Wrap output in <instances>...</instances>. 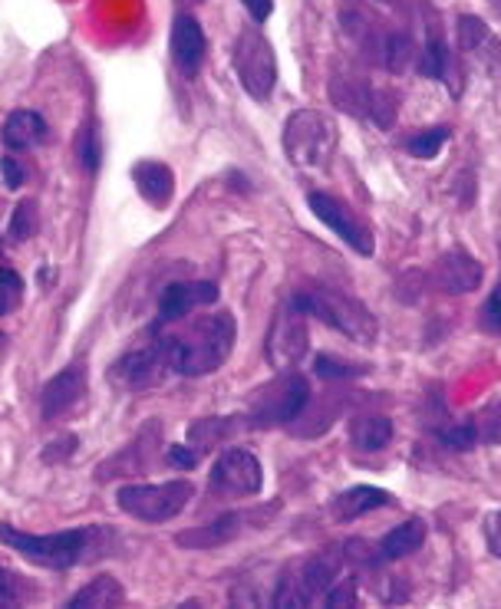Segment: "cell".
<instances>
[{
	"mask_svg": "<svg viewBox=\"0 0 501 609\" xmlns=\"http://www.w3.org/2000/svg\"><path fill=\"white\" fill-rule=\"evenodd\" d=\"M237 336V323L228 310H215L189 320L176 333H162L155 342L172 373L182 376H208L224 366Z\"/></svg>",
	"mask_w": 501,
	"mask_h": 609,
	"instance_id": "1",
	"label": "cell"
},
{
	"mask_svg": "<svg viewBox=\"0 0 501 609\" xmlns=\"http://www.w3.org/2000/svg\"><path fill=\"white\" fill-rule=\"evenodd\" d=\"M106 541H113V531L106 528H69L56 534H27L11 524H0V544H8L30 563L66 570L76 563H87L106 550Z\"/></svg>",
	"mask_w": 501,
	"mask_h": 609,
	"instance_id": "2",
	"label": "cell"
},
{
	"mask_svg": "<svg viewBox=\"0 0 501 609\" xmlns=\"http://www.w3.org/2000/svg\"><path fill=\"white\" fill-rule=\"evenodd\" d=\"M341 24H344V34L357 43V50L386 66L389 73H402L415 56V47L412 40L396 30L389 21H383L373 8H367L363 0H344L341 4Z\"/></svg>",
	"mask_w": 501,
	"mask_h": 609,
	"instance_id": "3",
	"label": "cell"
},
{
	"mask_svg": "<svg viewBox=\"0 0 501 609\" xmlns=\"http://www.w3.org/2000/svg\"><path fill=\"white\" fill-rule=\"evenodd\" d=\"M291 303L297 310H304L307 316H317L320 323H326L330 329L344 333L347 339L360 342V346H370L376 342V316L354 297L341 294V290H326V287H317V290H300L291 297Z\"/></svg>",
	"mask_w": 501,
	"mask_h": 609,
	"instance_id": "4",
	"label": "cell"
},
{
	"mask_svg": "<svg viewBox=\"0 0 501 609\" xmlns=\"http://www.w3.org/2000/svg\"><path fill=\"white\" fill-rule=\"evenodd\" d=\"M337 142H341L337 122H333L326 113L297 109L284 122V152L297 168L326 171L333 155H337Z\"/></svg>",
	"mask_w": 501,
	"mask_h": 609,
	"instance_id": "5",
	"label": "cell"
},
{
	"mask_svg": "<svg viewBox=\"0 0 501 609\" xmlns=\"http://www.w3.org/2000/svg\"><path fill=\"white\" fill-rule=\"evenodd\" d=\"M195 497V484L189 478L162 481V484H123L116 491V504L145 524H162V520L179 517L189 501Z\"/></svg>",
	"mask_w": 501,
	"mask_h": 609,
	"instance_id": "6",
	"label": "cell"
},
{
	"mask_svg": "<svg viewBox=\"0 0 501 609\" xmlns=\"http://www.w3.org/2000/svg\"><path fill=\"white\" fill-rule=\"evenodd\" d=\"M234 69L251 100H271L278 86V56L271 40L258 27H244L234 40Z\"/></svg>",
	"mask_w": 501,
	"mask_h": 609,
	"instance_id": "7",
	"label": "cell"
},
{
	"mask_svg": "<svg viewBox=\"0 0 501 609\" xmlns=\"http://www.w3.org/2000/svg\"><path fill=\"white\" fill-rule=\"evenodd\" d=\"M330 100L344 113H350L357 119H373L376 126H389V119L399 109V103L389 90H383V86H376L357 73H333L330 76Z\"/></svg>",
	"mask_w": 501,
	"mask_h": 609,
	"instance_id": "8",
	"label": "cell"
},
{
	"mask_svg": "<svg viewBox=\"0 0 501 609\" xmlns=\"http://www.w3.org/2000/svg\"><path fill=\"white\" fill-rule=\"evenodd\" d=\"M310 402V386L304 376L297 373H287L281 379H274L271 386H265L255 402H251V412H247V422L255 428H274V425H287L294 422L304 405Z\"/></svg>",
	"mask_w": 501,
	"mask_h": 609,
	"instance_id": "9",
	"label": "cell"
},
{
	"mask_svg": "<svg viewBox=\"0 0 501 609\" xmlns=\"http://www.w3.org/2000/svg\"><path fill=\"white\" fill-rule=\"evenodd\" d=\"M265 484L261 462L247 449H224L211 468V491L228 497H251Z\"/></svg>",
	"mask_w": 501,
	"mask_h": 609,
	"instance_id": "10",
	"label": "cell"
},
{
	"mask_svg": "<svg viewBox=\"0 0 501 609\" xmlns=\"http://www.w3.org/2000/svg\"><path fill=\"white\" fill-rule=\"evenodd\" d=\"M307 205H310V211H313L333 234H337L341 241H347L360 257H370V254H373L376 241H373L370 224H363L344 202H337V198L326 195V192H310V195H307Z\"/></svg>",
	"mask_w": 501,
	"mask_h": 609,
	"instance_id": "11",
	"label": "cell"
},
{
	"mask_svg": "<svg viewBox=\"0 0 501 609\" xmlns=\"http://www.w3.org/2000/svg\"><path fill=\"white\" fill-rule=\"evenodd\" d=\"M307 313L297 310L294 303H287L278 320H274V329H271V339H268V360L274 370L287 373V366H297V360L307 353Z\"/></svg>",
	"mask_w": 501,
	"mask_h": 609,
	"instance_id": "12",
	"label": "cell"
},
{
	"mask_svg": "<svg viewBox=\"0 0 501 609\" xmlns=\"http://www.w3.org/2000/svg\"><path fill=\"white\" fill-rule=\"evenodd\" d=\"M218 300V287L208 281H192V284H172L165 287L158 297V323H176L192 316L202 307H211Z\"/></svg>",
	"mask_w": 501,
	"mask_h": 609,
	"instance_id": "13",
	"label": "cell"
},
{
	"mask_svg": "<svg viewBox=\"0 0 501 609\" xmlns=\"http://www.w3.org/2000/svg\"><path fill=\"white\" fill-rule=\"evenodd\" d=\"M82 392H87V366L82 363H69L66 370H60L40 392V412L43 418H60L63 412H69Z\"/></svg>",
	"mask_w": 501,
	"mask_h": 609,
	"instance_id": "14",
	"label": "cell"
},
{
	"mask_svg": "<svg viewBox=\"0 0 501 609\" xmlns=\"http://www.w3.org/2000/svg\"><path fill=\"white\" fill-rule=\"evenodd\" d=\"M165 370H169V363H165V357H162V350H158V342L126 353V357L113 366L116 379H119L126 389H149V386L162 383V373H165Z\"/></svg>",
	"mask_w": 501,
	"mask_h": 609,
	"instance_id": "15",
	"label": "cell"
},
{
	"mask_svg": "<svg viewBox=\"0 0 501 609\" xmlns=\"http://www.w3.org/2000/svg\"><path fill=\"white\" fill-rule=\"evenodd\" d=\"M169 50H172V63L179 66L182 76H195L202 69V63H205V30L198 27L195 17H189V14L176 17Z\"/></svg>",
	"mask_w": 501,
	"mask_h": 609,
	"instance_id": "16",
	"label": "cell"
},
{
	"mask_svg": "<svg viewBox=\"0 0 501 609\" xmlns=\"http://www.w3.org/2000/svg\"><path fill=\"white\" fill-rule=\"evenodd\" d=\"M433 281L446 294H468L481 284V264L475 257H468L465 250H449L446 257H439Z\"/></svg>",
	"mask_w": 501,
	"mask_h": 609,
	"instance_id": "17",
	"label": "cell"
},
{
	"mask_svg": "<svg viewBox=\"0 0 501 609\" xmlns=\"http://www.w3.org/2000/svg\"><path fill=\"white\" fill-rule=\"evenodd\" d=\"M132 182L139 189V195L152 205V208H169L172 195H176V176H172V168L169 165H162V161H139L132 165Z\"/></svg>",
	"mask_w": 501,
	"mask_h": 609,
	"instance_id": "18",
	"label": "cell"
},
{
	"mask_svg": "<svg viewBox=\"0 0 501 609\" xmlns=\"http://www.w3.org/2000/svg\"><path fill=\"white\" fill-rule=\"evenodd\" d=\"M420 73H426V76H433V79L452 86V93L462 90V86H459V79H462L459 63H455L452 50L446 47V40L439 37V30L429 34V43H426L423 53H420Z\"/></svg>",
	"mask_w": 501,
	"mask_h": 609,
	"instance_id": "19",
	"label": "cell"
},
{
	"mask_svg": "<svg viewBox=\"0 0 501 609\" xmlns=\"http://www.w3.org/2000/svg\"><path fill=\"white\" fill-rule=\"evenodd\" d=\"M47 132L50 129H47L43 116L34 113V109H17L4 122V142H8V148H34V145H40L47 139Z\"/></svg>",
	"mask_w": 501,
	"mask_h": 609,
	"instance_id": "20",
	"label": "cell"
},
{
	"mask_svg": "<svg viewBox=\"0 0 501 609\" xmlns=\"http://www.w3.org/2000/svg\"><path fill=\"white\" fill-rule=\"evenodd\" d=\"M426 520H406V524L393 528L383 541H380V557L383 560H399V557H409L415 554L423 544H426Z\"/></svg>",
	"mask_w": 501,
	"mask_h": 609,
	"instance_id": "21",
	"label": "cell"
},
{
	"mask_svg": "<svg viewBox=\"0 0 501 609\" xmlns=\"http://www.w3.org/2000/svg\"><path fill=\"white\" fill-rule=\"evenodd\" d=\"M123 602H126L123 583L116 576H97L82 589H76L66 606H73V609H97V606H123Z\"/></svg>",
	"mask_w": 501,
	"mask_h": 609,
	"instance_id": "22",
	"label": "cell"
},
{
	"mask_svg": "<svg viewBox=\"0 0 501 609\" xmlns=\"http://www.w3.org/2000/svg\"><path fill=\"white\" fill-rule=\"evenodd\" d=\"M386 504H389V494L383 488L360 484V488H350L333 501V514H337L341 520H357V517H363L376 507H386Z\"/></svg>",
	"mask_w": 501,
	"mask_h": 609,
	"instance_id": "23",
	"label": "cell"
},
{
	"mask_svg": "<svg viewBox=\"0 0 501 609\" xmlns=\"http://www.w3.org/2000/svg\"><path fill=\"white\" fill-rule=\"evenodd\" d=\"M350 439L360 452H380L393 439V422L386 415H363L350 425Z\"/></svg>",
	"mask_w": 501,
	"mask_h": 609,
	"instance_id": "24",
	"label": "cell"
},
{
	"mask_svg": "<svg viewBox=\"0 0 501 609\" xmlns=\"http://www.w3.org/2000/svg\"><path fill=\"white\" fill-rule=\"evenodd\" d=\"M241 528V517L237 514H228L221 520H215V524H205L192 534H179V544L182 547H215V544H224L237 534Z\"/></svg>",
	"mask_w": 501,
	"mask_h": 609,
	"instance_id": "25",
	"label": "cell"
},
{
	"mask_svg": "<svg viewBox=\"0 0 501 609\" xmlns=\"http://www.w3.org/2000/svg\"><path fill=\"white\" fill-rule=\"evenodd\" d=\"M446 142H449V129H446V126H436V129L412 132V135L406 139V152H409L412 158H436Z\"/></svg>",
	"mask_w": 501,
	"mask_h": 609,
	"instance_id": "26",
	"label": "cell"
},
{
	"mask_svg": "<svg viewBox=\"0 0 501 609\" xmlns=\"http://www.w3.org/2000/svg\"><path fill=\"white\" fill-rule=\"evenodd\" d=\"M37 231H40V211H37V202H21V205L14 208V218H11L8 234H11L14 241H30Z\"/></svg>",
	"mask_w": 501,
	"mask_h": 609,
	"instance_id": "27",
	"label": "cell"
},
{
	"mask_svg": "<svg viewBox=\"0 0 501 609\" xmlns=\"http://www.w3.org/2000/svg\"><path fill=\"white\" fill-rule=\"evenodd\" d=\"M459 43H462V50H468V53H481V47H491L494 40H491V34H488V27L478 21V17H459Z\"/></svg>",
	"mask_w": 501,
	"mask_h": 609,
	"instance_id": "28",
	"label": "cell"
},
{
	"mask_svg": "<svg viewBox=\"0 0 501 609\" xmlns=\"http://www.w3.org/2000/svg\"><path fill=\"white\" fill-rule=\"evenodd\" d=\"M439 439L449 445V449H459V452H468L475 442H478V422L468 418V422H452L439 431Z\"/></svg>",
	"mask_w": 501,
	"mask_h": 609,
	"instance_id": "29",
	"label": "cell"
},
{
	"mask_svg": "<svg viewBox=\"0 0 501 609\" xmlns=\"http://www.w3.org/2000/svg\"><path fill=\"white\" fill-rule=\"evenodd\" d=\"M76 158L87 165L90 171H97V165H100V158H103V148H100V132H97V126L90 122V126H82L79 129V135H76Z\"/></svg>",
	"mask_w": 501,
	"mask_h": 609,
	"instance_id": "30",
	"label": "cell"
},
{
	"mask_svg": "<svg viewBox=\"0 0 501 609\" xmlns=\"http://www.w3.org/2000/svg\"><path fill=\"white\" fill-rule=\"evenodd\" d=\"M21 297H24V281L14 271L0 268V316H8L11 310H17Z\"/></svg>",
	"mask_w": 501,
	"mask_h": 609,
	"instance_id": "31",
	"label": "cell"
},
{
	"mask_svg": "<svg viewBox=\"0 0 501 609\" xmlns=\"http://www.w3.org/2000/svg\"><path fill=\"white\" fill-rule=\"evenodd\" d=\"M24 596H27V583L14 570L0 567V606H17L24 602Z\"/></svg>",
	"mask_w": 501,
	"mask_h": 609,
	"instance_id": "32",
	"label": "cell"
},
{
	"mask_svg": "<svg viewBox=\"0 0 501 609\" xmlns=\"http://www.w3.org/2000/svg\"><path fill=\"white\" fill-rule=\"evenodd\" d=\"M313 370H317V376H323V379H347V376L367 373V366L341 363V360H333V357H317V360H313Z\"/></svg>",
	"mask_w": 501,
	"mask_h": 609,
	"instance_id": "33",
	"label": "cell"
},
{
	"mask_svg": "<svg viewBox=\"0 0 501 609\" xmlns=\"http://www.w3.org/2000/svg\"><path fill=\"white\" fill-rule=\"evenodd\" d=\"M323 606H357V583L347 580H333L323 593Z\"/></svg>",
	"mask_w": 501,
	"mask_h": 609,
	"instance_id": "34",
	"label": "cell"
},
{
	"mask_svg": "<svg viewBox=\"0 0 501 609\" xmlns=\"http://www.w3.org/2000/svg\"><path fill=\"white\" fill-rule=\"evenodd\" d=\"M0 171H4V185L8 189H21L27 182V161H21L17 155L0 158Z\"/></svg>",
	"mask_w": 501,
	"mask_h": 609,
	"instance_id": "35",
	"label": "cell"
},
{
	"mask_svg": "<svg viewBox=\"0 0 501 609\" xmlns=\"http://www.w3.org/2000/svg\"><path fill=\"white\" fill-rule=\"evenodd\" d=\"M198 458H202V452H198L195 445H172V449H169V462H172L176 468H195Z\"/></svg>",
	"mask_w": 501,
	"mask_h": 609,
	"instance_id": "36",
	"label": "cell"
},
{
	"mask_svg": "<svg viewBox=\"0 0 501 609\" xmlns=\"http://www.w3.org/2000/svg\"><path fill=\"white\" fill-rule=\"evenodd\" d=\"M481 316H485V326H488V329H501V284H498V287L491 290V297L485 300Z\"/></svg>",
	"mask_w": 501,
	"mask_h": 609,
	"instance_id": "37",
	"label": "cell"
},
{
	"mask_svg": "<svg viewBox=\"0 0 501 609\" xmlns=\"http://www.w3.org/2000/svg\"><path fill=\"white\" fill-rule=\"evenodd\" d=\"M485 537H488V547L491 554L501 560V510H494L488 520H485Z\"/></svg>",
	"mask_w": 501,
	"mask_h": 609,
	"instance_id": "38",
	"label": "cell"
},
{
	"mask_svg": "<svg viewBox=\"0 0 501 609\" xmlns=\"http://www.w3.org/2000/svg\"><path fill=\"white\" fill-rule=\"evenodd\" d=\"M241 4L247 8V14L255 17L258 24H265L271 17V11H274V0H241Z\"/></svg>",
	"mask_w": 501,
	"mask_h": 609,
	"instance_id": "39",
	"label": "cell"
},
{
	"mask_svg": "<svg viewBox=\"0 0 501 609\" xmlns=\"http://www.w3.org/2000/svg\"><path fill=\"white\" fill-rule=\"evenodd\" d=\"M485 4H488V8H491V11H494L498 17H501V0H485Z\"/></svg>",
	"mask_w": 501,
	"mask_h": 609,
	"instance_id": "40",
	"label": "cell"
},
{
	"mask_svg": "<svg viewBox=\"0 0 501 609\" xmlns=\"http://www.w3.org/2000/svg\"><path fill=\"white\" fill-rule=\"evenodd\" d=\"M383 4H396V0H383Z\"/></svg>",
	"mask_w": 501,
	"mask_h": 609,
	"instance_id": "41",
	"label": "cell"
}]
</instances>
